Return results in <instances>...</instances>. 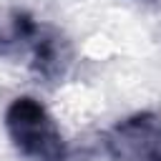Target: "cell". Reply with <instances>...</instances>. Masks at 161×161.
<instances>
[{
  "instance_id": "cell-2",
  "label": "cell",
  "mask_w": 161,
  "mask_h": 161,
  "mask_svg": "<svg viewBox=\"0 0 161 161\" xmlns=\"http://www.w3.org/2000/svg\"><path fill=\"white\" fill-rule=\"evenodd\" d=\"M103 141L113 161H161V116L133 113L118 121Z\"/></svg>"
},
{
  "instance_id": "cell-1",
  "label": "cell",
  "mask_w": 161,
  "mask_h": 161,
  "mask_svg": "<svg viewBox=\"0 0 161 161\" xmlns=\"http://www.w3.org/2000/svg\"><path fill=\"white\" fill-rule=\"evenodd\" d=\"M5 131L18 153L30 161H65L68 146L48 108L30 98L18 96L5 108Z\"/></svg>"
},
{
  "instance_id": "cell-3",
  "label": "cell",
  "mask_w": 161,
  "mask_h": 161,
  "mask_svg": "<svg viewBox=\"0 0 161 161\" xmlns=\"http://www.w3.org/2000/svg\"><path fill=\"white\" fill-rule=\"evenodd\" d=\"M73 65V43L68 35L53 25H40L38 38L30 48V70L38 80L58 86L65 80Z\"/></svg>"
},
{
  "instance_id": "cell-4",
  "label": "cell",
  "mask_w": 161,
  "mask_h": 161,
  "mask_svg": "<svg viewBox=\"0 0 161 161\" xmlns=\"http://www.w3.org/2000/svg\"><path fill=\"white\" fill-rule=\"evenodd\" d=\"M43 23H38L28 10L0 5V58H18L30 53Z\"/></svg>"
}]
</instances>
